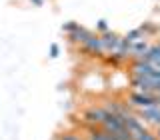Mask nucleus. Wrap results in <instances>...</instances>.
Returning a JSON list of instances; mask_svg holds the SVG:
<instances>
[{
	"label": "nucleus",
	"instance_id": "nucleus-1",
	"mask_svg": "<svg viewBox=\"0 0 160 140\" xmlns=\"http://www.w3.org/2000/svg\"><path fill=\"white\" fill-rule=\"evenodd\" d=\"M128 104L140 108H148V106H156L158 100H156V94H142V92H132L128 96Z\"/></svg>",
	"mask_w": 160,
	"mask_h": 140
},
{
	"label": "nucleus",
	"instance_id": "nucleus-2",
	"mask_svg": "<svg viewBox=\"0 0 160 140\" xmlns=\"http://www.w3.org/2000/svg\"><path fill=\"white\" fill-rule=\"evenodd\" d=\"M130 86L134 92H142V94H154V86L146 76H134L130 78Z\"/></svg>",
	"mask_w": 160,
	"mask_h": 140
},
{
	"label": "nucleus",
	"instance_id": "nucleus-3",
	"mask_svg": "<svg viewBox=\"0 0 160 140\" xmlns=\"http://www.w3.org/2000/svg\"><path fill=\"white\" fill-rule=\"evenodd\" d=\"M106 114H108L106 108H88L86 112H84V120H86L88 124H92V126H102Z\"/></svg>",
	"mask_w": 160,
	"mask_h": 140
},
{
	"label": "nucleus",
	"instance_id": "nucleus-4",
	"mask_svg": "<svg viewBox=\"0 0 160 140\" xmlns=\"http://www.w3.org/2000/svg\"><path fill=\"white\" fill-rule=\"evenodd\" d=\"M138 114H140V118L146 120L148 124L160 126V104H156V106H148V108H140Z\"/></svg>",
	"mask_w": 160,
	"mask_h": 140
},
{
	"label": "nucleus",
	"instance_id": "nucleus-5",
	"mask_svg": "<svg viewBox=\"0 0 160 140\" xmlns=\"http://www.w3.org/2000/svg\"><path fill=\"white\" fill-rule=\"evenodd\" d=\"M84 50L90 54H94V56H102V52H104V48H102V40H100L98 34H90V36L84 40Z\"/></svg>",
	"mask_w": 160,
	"mask_h": 140
},
{
	"label": "nucleus",
	"instance_id": "nucleus-6",
	"mask_svg": "<svg viewBox=\"0 0 160 140\" xmlns=\"http://www.w3.org/2000/svg\"><path fill=\"white\" fill-rule=\"evenodd\" d=\"M100 40H102V48H104V52H110V54H112L114 50H116L118 42H120V36H116L114 32H104L102 36H100Z\"/></svg>",
	"mask_w": 160,
	"mask_h": 140
},
{
	"label": "nucleus",
	"instance_id": "nucleus-7",
	"mask_svg": "<svg viewBox=\"0 0 160 140\" xmlns=\"http://www.w3.org/2000/svg\"><path fill=\"white\" fill-rule=\"evenodd\" d=\"M90 30H86L84 26H76L74 30H70L68 32V38H70V42H76V44H84V40H86L90 36Z\"/></svg>",
	"mask_w": 160,
	"mask_h": 140
},
{
	"label": "nucleus",
	"instance_id": "nucleus-8",
	"mask_svg": "<svg viewBox=\"0 0 160 140\" xmlns=\"http://www.w3.org/2000/svg\"><path fill=\"white\" fill-rule=\"evenodd\" d=\"M124 40H126L128 44H132V42H138V40H146V34H144L142 28H134L124 36Z\"/></svg>",
	"mask_w": 160,
	"mask_h": 140
},
{
	"label": "nucleus",
	"instance_id": "nucleus-9",
	"mask_svg": "<svg viewBox=\"0 0 160 140\" xmlns=\"http://www.w3.org/2000/svg\"><path fill=\"white\" fill-rule=\"evenodd\" d=\"M58 140H80V136H76V134H60Z\"/></svg>",
	"mask_w": 160,
	"mask_h": 140
},
{
	"label": "nucleus",
	"instance_id": "nucleus-10",
	"mask_svg": "<svg viewBox=\"0 0 160 140\" xmlns=\"http://www.w3.org/2000/svg\"><path fill=\"white\" fill-rule=\"evenodd\" d=\"M106 22H104V20H100V22H98V30H102V32H106Z\"/></svg>",
	"mask_w": 160,
	"mask_h": 140
},
{
	"label": "nucleus",
	"instance_id": "nucleus-11",
	"mask_svg": "<svg viewBox=\"0 0 160 140\" xmlns=\"http://www.w3.org/2000/svg\"><path fill=\"white\" fill-rule=\"evenodd\" d=\"M50 50H52V56H56V54H58V46H56V44H54V46L50 48Z\"/></svg>",
	"mask_w": 160,
	"mask_h": 140
},
{
	"label": "nucleus",
	"instance_id": "nucleus-12",
	"mask_svg": "<svg viewBox=\"0 0 160 140\" xmlns=\"http://www.w3.org/2000/svg\"><path fill=\"white\" fill-rule=\"evenodd\" d=\"M34 4H36V6H40V4H42V0H32Z\"/></svg>",
	"mask_w": 160,
	"mask_h": 140
},
{
	"label": "nucleus",
	"instance_id": "nucleus-13",
	"mask_svg": "<svg viewBox=\"0 0 160 140\" xmlns=\"http://www.w3.org/2000/svg\"><path fill=\"white\" fill-rule=\"evenodd\" d=\"M156 100H158V104H160V92H158V94H156Z\"/></svg>",
	"mask_w": 160,
	"mask_h": 140
},
{
	"label": "nucleus",
	"instance_id": "nucleus-14",
	"mask_svg": "<svg viewBox=\"0 0 160 140\" xmlns=\"http://www.w3.org/2000/svg\"><path fill=\"white\" fill-rule=\"evenodd\" d=\"M156 138H160V130H158V134H156Z\"/></svg>",
	"mask_w": 160,
	"mask_h": 140
}]
</instances>
